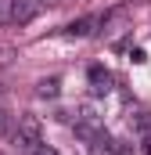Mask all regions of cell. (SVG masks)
<instances>
[{
    "label": "cell",
    "mask_w": 151,
    "mask_h": 155,
    "mask_svg": "<svg viewBox=\"0 0 151 155\" xmlns=\"http://www.w3.org/2000/svg\"><path fill=\"white\" fill-rule=\"evenodd\" d=\"M14 144H22V148H40L43 144V123H40L33 112H25V116H18V130H14Z\"/></svg>",
    "instance_id": "obj_1"
},
{
    "label": "cell",
    "mask_w": 151,
    "mask_h": 155,
    "mask_svg": "<svg viewBox=\"0 0 151 155\" xmlns=\"http://www.w3.org/2000/svg\"><path fill=\"white\" fill-rule=\"evenodd\" d=\"M101 22H104L101 15H86V18L72 22V25H69L65 33H69V36H90V33H94V25H101Z\"/></svg>",
    "instance_id": "obj_2"
},
{
    "label": "cell",
    "mask_w": 151,
    "mask_h": 155,
    "mask_svg": "<svg viewBox=\"0 0 151 155\" xmlns=\"http://www.w3.org/2000/svg\"><path fill=\"white\" fill-rule=\"evenodd\" d=\"M90 87H94V94H108L112 90V72L101 69V65H94L90 69Z\"/></svg>",
    "instance_id": "obj_3"
},
{
    "label": "cell",
    "mask_w": 151,
    "mask_h": 155,
    "mask_svg": "<svg viewBox=\"0 0 151 155\" xmlns=\"http://www.w3.org/2000/svg\"><path fill=\"white\" fill-rule=\"evenodd\" d=\"M33 15H36V0H14V25L33 22Z\"/></svg>",
    "instance_id": "obj_4"
},
{
    "label": "cell",
    "mask_w": 151,
    "mask_h": 155,
    "mask_svg": "<svg viewBox=\"0 0 151 155\" xmlns=\"http://www.w3.org/2000/svg\"><path fill=\"white\" fill-rule=\"evenodd\" d=\"M58 87H61V83H58L54 76H50V79H40V83H36V94H40V97H58Z\"/></svg>",
    "instance_id": "obj_5"
},
{
    "label": "cell",
    "mask_w": 151,
    "mask_h": 155,
    "mask_svg": "<svg viewBox=\"0 0 151 155\" xmlns=\"http://www.w3.org/2000/svg\"><path fill=\"white\" fill-rule=\"evenodd\" d=\"M14 22V0H0V25Z\"/></svg>",
    "instance_id": "obj_6"
},
{
    "label": "cell",
    "mask_w": 151,
    "mask_h": 155,
    "mask_svg": "<svg viewBox=\"0 0 151 155\" xmlns=\"http://www.w3.org/2000/svg\"><path fill=\"white\" fill-rule=\"evenodd\" d=\"M33 155H58V152H54L50 144H40V148H33Z\"/></svg>",
    "instance_id": "obj_7"
},
{
    "label": "cell",
    "mask_w": 151,
    "mask_h": 155,
    "mask_svg": "<svg viewBox=\"0 0 151 155\" xmlns=\"http://www.w3.org/2000/svg\"><path fill=\"white\" fill-rule=\"evenodd\" d=\"M140 152L151 155V134H144V141H140Z\"/></svg>",
    "instance_id": "obj_8"
},
{
    "label": "cell",
    "mask_w": 151,
    "mask_h": 155,
    "mask_svg": "<svg viewBox=\"0 0 151 155\" xmlns=\"http://www.w3.org/2000/svg\"><path fill=\"white\" fill-rule=\"evenodd\" d=\"M40 7H58V4H61V0H36Z\"/></svg>",
    "instance_id": "obj_9"
},
{
    "label": "cell",
    "mask_w": 151,
    "mask_h": 155,
    "mask_svg": "<svg viewBox=\"0 0 151 155\" xmlns=\"http://www.w3.org/2000/svg\"><path fill=\"white\" fill-rule=\"evenodd\" d=\"M4 126H7V116H4V108H0V134H4Z\"/></svg>",
    "instance_id": "obj_10"
}]
</instances>
